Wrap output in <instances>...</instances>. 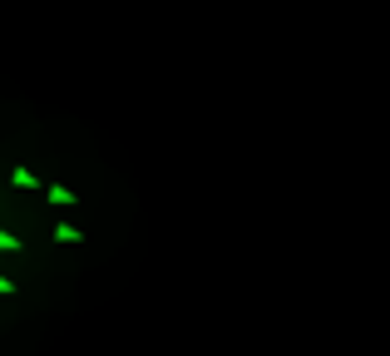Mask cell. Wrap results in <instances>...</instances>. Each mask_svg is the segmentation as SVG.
Instances as JSON below:
<instances>
[{"label":"cell","mask_w":390,"mask_h":356,"mask_svg":"<svg viewBox=\"0 0 390 356\" xmlns=\"http://www.w3.org/2000/svg\"><path fill=\"white\" fill-rule=\"evenodd\" d=\"M10 183H15L20 193H35V188H40V173L25 168V163H15V168H10Z\"/></svg>","instance_id":"obj_1"},{"label":"cell","mask_w":390,"mask_h":356,"mask_svg":"<svg viewBox=\"0 0 390 356\" xmlns=\"http://www.w3.org/2000/svg\"><path fill=\"white\" fill-rule=\"evenodd\" d=\"M45 198H50L55 208H70V203H75V193H70L65 183H50V188H45Z\"/></svg>","instance_id":"obj_2"},{"label":"cell","mask_w":390,"mask_h":356,"mask_svg":"<svg viewBox=\"0 0 390 356\" xmlns=\"http://www.w3.org/2000/svg\"><path fill=\"white\" fill-rule=\"evenodd\" d=\"M55 242H85V233L75 223H55Z\"/></svg>","instance_id":"obj_3"},{"label":"cell","mask_w":390,"mask_h":356,"mask_svg":"<svg viewBox=\"0 0 390 356\" xmlns=\"http://www.w3.org/2000/svg\"><path fill=\"white\" fill-rule=\"evenodd\" d=\"M20 247H25V242H20V237L10 233V228H0V252H20Z\"/></svg>","instance_id":"obj_4"},{"label":"cell","mask_w":390,"mask_h":356,"mask_svg":"<svg viewBox=\"0 0 390 356\" xmlns=\"http://www.w3.org/2000/svg\"><path fill=\"white\" fill-rule=\"evenodd\" d=\"M10 292H15V282H10V277L0 272V297H10Z\"/></svg>","instance_id":"obj_5"}]
</instances>
